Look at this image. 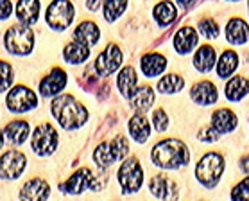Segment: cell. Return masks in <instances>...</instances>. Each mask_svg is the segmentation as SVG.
<instances>
[{"mask_svg": "<svg viewBox=\"0 0 249 201\" xmlns=\"http://www.w3.org/2000/svg\"><path fill=\"white\" fill-rule=\"evenodd\" d=\"M151 160L161 169H181L190 162V151L187 144L178 138L160 140L151 149Z\"/></svg>", "mask_w": 249, "mask_h": 201, "instance_id": "7a4b0ae2", "label": "cell"}, {"mask_svg": "<svg viewBox=\"0 0 249 201\" xmlns=\"http://www.w3.org/2000/svg\"><path fill=\"white\" fill-rule=\"evenodd\" d=\"M153 126L158 133L167 131V128H169V115L165 113V110H156L153 113Z\"/></svg>", "mask_w": 249, "mask_h": 201, "instance_id": "8d00e7d4", "label": "cell"}, {"mask_svg": "<svg viewBox=\"0 0 249 201\" xmlns=\"http://www.w3.org/2000/svg\"><path fill=\"white\" fill-rule=\"evenodd\" d=\"M122 61H124V54L120 51V47L117 43H109L104 51L97 56L95 63H93V69H95L97 75L101 77H108L113 72L122 67Z\"/></svg>", "mask_w": 249, "mask_h": 201, "instance_id": "30bf717a", "label": "cell"}, {"mask_svg": "<svg viewBox=\"0 0 249 201\" xmlns=\"http://www.w3.org/2000/svg\"><path fill=\"white\" fill-rule=\"evenodd\" d=\"M68 75L63 69H52L49 74L40 81V95L41 97H56L67 86Z\"/></svg>", "mask_w": 249, "mask_h": 201, "instance_id": "5bb4252c", "label": "cell"}, {"mask_svg": "<svg viewBox=\"0 0 249 201\" xmlns=\"http://www.w3.org/2000/svg\"><path fill=\"white\" fill-rule=\"evenodd\" d=\"M102 0H86V7L90 9V11H97L99 7H101Z\"/></svg>", "mask_w": 249, "mask_h": 201, "instance_id": "ab89813d", "label": "cell"}, {"mask_svg": "<svg viewBox=\"0 0 249 201\" xmlns=\"http://www.w3.org/2000/svg\"><path fill=\"white\" fill-rule=\"evenodd\" d=\"M240 59H238V54L235 51H224L219 57V61H215L217 65V75L221 79H228L235 74Z\"/></svg>", "mask_w": 249, "mask_h": 201, "instance_id": "f1b7e54d", "label": "cell"}, {"mask_svg": "<svg viewBox=\"0 0 249 201\" xmlns=\"http://www.w3.org/2000/svg\"><path fill=\"white\" fill-rule=\"evenodd\" d=\"M27 165V156L17 149L6 151L0 156V178L2 180H17L22 176Z\"/></svg>", "mask_w": 249, "mask_h": 201, "instance_id": "8fae6325", "label": "cell"}, {"mask_svg": "<svg viewBox=\"0 0 249 201\" xmlns=\"http://www.w3.org/2000/svg\"><path fill=\"white\" fill-rule=\"evenodd\" d=\"M2 146H4V131L0 129V147H2Z\"/></svg>", "mask_w": 249, "mask_h": 201, "instance_id": "7bdbcfd3", "label": "cell"}, {"mask_svg": "<svg viewBox=\"0 0 249 201\" xmlns=\"http://www.w3.org/2000/svg\"><path fill=\"white\" fill-rule=\"evenodd\" d=\"M75 9L70 0H52L45 13V20L54 31H65L74 22Z\"/></svg>", "mask_w": 249, "mask_h": 201, "instance_id": "52a82bcc", "label": "cell"}, {"mask_svg": "<svg viewBox=\"0 0 249 201\" xmlns=\"http://www.w3.org/2000/svg\"><path fill=\"white\" fill-rule=\"evenodd\" d=\"M149 192L160 201H178L179 187L167 174H156L149 182Z\"/></svg>", "mask_w": 249, "mask_h": 201, "instance_id": "7c38bea8", "label": "cell"}, {"mask_svg": "<svg viewBox=\"0 0 249 201\" xmlns=\"http://www.w3.org/2000/svg\"><path fill=\"white\" fill-rule=\"evenodd\" d=\"M129 153V144L124 135L115 137L111 142H102L99 144L93 151V162L101 169H108L119 160H124Z\"/></svg>", "mask_w": 249, "mask_h": 201, "instance_id": "277c9868", "label": "cell"}, {"mask_svg": "<svg viewBox=\"0 0 249 201\" xmlns=\"http://www.w3.org/2000/svg\"><path fill=\"white\" fill-rule=\"evenodd\" d=\"M11 11H13L11 0H0V20H6V18L11 17Z\"/></svg>", "mask_w": 249, "mask_h": 201, "instance_id": "f35d334b", "label": "cell"}, {"mask_svg": "<svg viewBox=\"0 0 249 201\" xmlns=\"http://www.w3.org/2000/svg\"><path fill=\"white\" fill-rule=\"evenodd\" d=\"M4 45L13 56H29L34 49V33L29 25H13L4 35Z\"/></svg>", "mask_w": 249, "mask_h": 201, "instance_id": "5b68a950", "label": "cell"}, {"mask_svg": "<svg viewBox=\"0 0 249 201\" xmlns=\"http://www.w3.org/2000/svg\"><path fill=\"white\" fill-rule=\"evenodd\" d=\"M15 81V72H13V67L7 61H2L0 59V93L7 92L9 86L13 85Z\"/></svg>", "mask_w": 249, "mask_h": 201, "instance_id": "e575fe53", "label": "cell"}, {"mask_svg": "<svg viewBox=\"0 0 249 201\" xmlns=\"http://www.w3.org/2000/svg\"><path fill=\"white\" fill-rule=\"evenodd\" d=\"M127 0H104V20L115 22L124 15Z\"/></svg>", "mask_w": 249, "mask_h": 201, "instance_id": "d6a6232c", "label": "cell"}, {"mask_svg": "<svg viewBox=\"0 0 249 201\" xmlns=\"http://www.w3.org/2000/svg\"><path fill=\"white\" fill-rule=\"evenodd\" d=\"M6 106L13 113H25L38 106V95L29 86H13L6 97Z\"/></svg>", "mask_w": 249, "mask_h": 201, "instance_id": "9c48e42d", "label": "cell"}, {"mask_svg": "<svg viewBox=\"0 0 249 201\" xmlns=\"http://www.w3.org/2000/svg\"><path fill=\"white\" fill-rule=\"evenodd\" d=\"M4 131V138H7V142L13 144V146H22L25 140H27L29 133H31V128H29L27 121H11L7 122L6 128L2 129Z\"/></svg>", "mask_w": 249, "mask_h": 201, "instance_id": "7402d4cb", "label": "cell"}, {"mask_svg": "<svg viewBox=\"0 0 249 201\" xmlns=\"http://www.w3.org/2000/svg\"><path fill=\"white\" fill-rule=\"evenodd\" d=\"M219 138H221V135H219L215 129H212V128H203V129H199V133H197V140L204 144L217 142Z\"/></svg>", "mask_w": 249, "mask_h": 201, "instance_id": "74e56055", "label": "cell"}, {"mask_svg": "<svg viewBox=\"0 0 249 201\" xmlns=\"http://www.w3.org/2000/svg\"><path fill=\"white\" fill-rule=\"evenodd\" d=\"M197 0H178V4L181 7H185V9H188V7H192L194 4H196Z\"/></svg>", "mask_w": 249, "mask_h": 201, "instance_id": "60d3db41", "label": "cell"}, {"mask_svg": "<svg viewBox=\"0 0 249 201\" xmlns=\"http://www.w3.org/2000/svg\"><path fill=\"white\" fill-rule=\"evenodd\" d=\"M136 85H138L136 70L133 67H124V69L120 70L119 77H117V86H119L120 93L125 99H129L133 95V92L136 90Z\"/></svg>", "mask_w": 249, "mask_h": 201, "instance_id": "f546056e", "label": "cell"}, {"mask_svg": "<svg viewBox=\"0 0 249 201\" xmlns=\"http://www.w3.org/2000/svg\"><path fill=\"white\" fill-rule=\"evenodd\" d=\"M131 106L140 113V111H145L154 104V90L149 85H142L136 86V90L133 92V95L129 97Z\"/></svg>", "mask_w": 249, "mask_h": 201, "instance_id": "4316f807", "label": "cell"}, {"mask_svg": "<svg viewBox=\"0 0 249 201\" xmlns=\"http://www.w3.org/2000/svg\"><path fill=\"white\" fill-rule=\"evenodd\" d=\"M51 196V185L43 178H33L20 190V201H47Z\"/></svg>", "mask_w": 249, "mask_h": 201, "instance_id": "9a60e30c", "label": "cell"}, {"mask_svg": "<svg viewBox=\"0 0 249 201\" xmlns=\"http://www.w3.org/2000/svg\"><path fill=\"white\" fill-rule=\"evenodd\" d=\"M240 165H242V172H244V174H248V156H242V160H240Z\"/></svg>", "mask_w": 249, "mask_h": 201, "instance_id": "b9f144b4", "label": "cell"}, {"mask_svg": "<svg viewBox=\"0 0 249 201\" xmlns=\"http://www.w3.org/2000/svg\"><path fill=\"white\" fill-rule=\"evenodd\" d=\"M129 135L133 137L136 144H145L151 137V126H149V121L145 115L136 113L129 119Z\"/></svg>", "mask_w": 249, "mask_h": 201, "instance_id": "603a6c76", "label": "cell"}, {"mask_svg": "<svg viewBox=\"0 0 249 201\" xmlns=\"http://www.w3.org/2000/svg\"><path fill=\"white\" fill-rule=\"evenodd\" d=\"M153 17L160 27H169L170 23L178 18V9L170 0H161L153 9Z\"/></svg>", "mask_w": 249, "mask_h": 201, "instance_id": "83f0119b", "label": "cell"}, {"mask_svg": "<svg viewBox=\"0 0 249 201\" xmlns=\"http://www.w3.org/2000/svg\"><path fill=\"white\" fill-rule=\"evenodd\" d=\"M190 97L194 99V103L199 106H210V104H215L219 92H217V86L212 81H201L197 85L192 86L190 90Z\"/></svg>", "mask_w": 249, "mask_h": 201, "instance_id": "2e32d148", "label": "cell"}, {"mask_svg": "<svg viewBox=\"0 0 249 201\" xmlns=\"http://www.w3.org/2000/svg\"><path fill=\"white\" fill-rule=\"evenodd\" d=\"M226 40L231 45L248 43V23L242 18H231L226 25Z\"/></svg>", "mask_w": 249, "mask_h": 201, "instance_id": "d4e9b609", "label": "cell"}, {"mask_svg": "<svg viewBox=\"0 0 249 201\" xmlns=\"http://www.w3.org/2000/svg\"><path fill=\"white\" fill-rule=\"evenodd\" d=\"M226 162L219 153H206L196 165V178L203 187L213 189L224 174Z\"/></svg>", "mask_w": 249, "mask_h": 201, "instance_id": "3957f363", "label": "cell"}, {"mask_svg": "<svg viewBox=\"0 0 249 201\" xmlns=\"http://www.w3.org/2000/svg\"><path fill=\"white\" fill-rule=\"evenodd\" d=\"M167 57L163 54H158V52H149L145 56H142L140 59V69L143 72V75L147 77H158L165 72L167 69Z\"/></svg>", "mask_w": 249, "mask_h": 201, "instance_id": "d6986e66", "label": "cell"}, {"mask_svg": "<svg viewBox=\"0 0 249 201\" xmlns=\"http://www.w3.org/2000/svg\"><path fill=\"white\" fill-rule=\"evenodd\" d=\"M93 180H95L93 172H91L88 167H81V169H77L65 183L59 185V189H61V192H65V194L77 196V194H83L86 189H90L91 183H93Z\"/></svg>", "mask_w": 249, "mask_h": 201, "instance_id": "4fadbf2b", "label": "cell"}, {"mask_svg": "<svg viewBox=\"0 0 249 201\" xmlns=\"http://www.w3.org/2000/svg\"><path fill=\"white\" fill-rule=\"evenodd\" d=\"M57 144H59V135L52 124L45 122L34 129L31 147L38 156H51L57 149Z\"/></svg>", "mask_w": 249, "mask_h": 201, "instance_id": "ba28073f", "label": "cell"}, {"mask_svg": "<svg viewBox=\"0 0 249 201\" xmlns=\"http://www.w3.org/2000/svg\"><path fill=\"white\" fill-rule=\"evenodd\" d=\"M224 95H226V99L231 101V103H240V101L248 95V77H244V75H235V77H231V79L228 81Z\"/></svg>", "mask_w": 249, "mask_h": 201, "instance_id": "4dcf8cb0", "label": "cell"}, {"mask_svg": "<svg viewBox=\"0 0 249 201\" xmlns=\"http://www.w3.org/2000/svg\"><path fill=\"white\" fill-rule=\"evenodd\" d=\"M74 38L77 41H81V43H85V45L93 47L97 45V41L101 40V29H99V25L95 22L86 20V22L79 23L74 29Z\"/></svg>", "mask_w": 249, "mask_h": 201, "instance_id": "cb8c5ba5", "label": "cell"}, {"mask_svg": "<svg viewBox=\"0 0 249 201\" xmlns=\"http://www.w3.org/2000/svg\"><path fill=\"white\" fill-rule=\"evenodd\" d=\"M117 178H119L120 189L124 194L138 192L143 183V169H142L140 160L127 158L122 162V165L119 167V172H117Z\"/></svg>", "mask_w": 249, "mask_h": 201, "instance_id": "8992f818", "label": "cell"}, {"mask_svg": "<svg viewBox=\"0 0 249 201\" xmlns=\"http://www.w3.org/2000/svg\"><path fill=\"white\" fill-rule=\"evenodd\" d=\"M197 41H199V36H197V31L194 27H181L178 33L174 35V49L178 54H188V52H192L196 47H197Z\"/></svg>", "mask_w": 249, "mask_h": 201, "instance_id": "e0dca14e", "label": "cell"}, {"mask_svg": "<svg viewBox=\"0 0 249 201\" xmlns=\"http://www.w3.org/2000/svg\"><path fill=\"white\" fill-rule=\"evenodd\" d=\"M231 2H237V0H231Z\"/></svg>", "mask_w": 249, "mask_h": 201, "instance_id": "ee69618b", "label": "cell"}, {"mask_svg": "<svg viewBox=\"0 0 249 201\" xmlns=\"http://www.w3.org/2000/svg\"><path fill=\"white\" fill-rule=\"evenodd\" d=\"M197 29H199V33H201L204 38H208V40H215L217 36L221 35L219 23H217L213 18H203V20H199Z\"/></svg>", "mask_w": 249, "mask_h": 201, "instance_id": "836d02e7", "label": "cell"}, {"mask_svg": "<svg viewBox=\"0 0 249 201\" xmlns=\"http://www.w3.org/2000/svg\"><path fill=\"white\" fill-rule=\"evenodd\" d=\"M88 57H90V47L85 45V43H81V41H77V40L67 43V47L63 49V59L70 65L85 63Z\"/></svg>", "mask_w": 249, "mask_h": 201, "instance_id": "484cf974", "label": "cell"}, {"mask_svg": "<svg viewBox=\"0 0 249 201\" xmlns=\"http://www.w3.org/2000/svg\"><path fill=\"white\" fill-rule=\"evenodd\" d=\"M17 18L22 25H33L40 18V0H18Z\"/></svg>", "mask_w": 249, "mask_h": 201, "instance_id": "44dd1931", "label": "cell"}, {"mask_svg": "<svg viewBox=\"0 0 249 201\" xmlns=\"http://www.w3.org/2000/svg\"><path fill=\"white\" fill-rule=\"evenodd\" d=\"M215 61H217V54H215V49L212 45H201L196 51L192 59L194 67H196V70H197L199 74H208L210 70L215 67Z\"/></svg>", "mask_w": 249, "mask_h": 201, "instance_id": "ffe728a7", "label": "cell"}, {"mask_svg": "<svg viewBox=\"0 0 249 201\" xmlns=\"http://www.w3.org/2000/svg\"><path fill=\"white\" fill-rule=\"evenodd\" d=\"M238 124V117L235 115V111L228 108H221L213 111L212 115V129H215L219 135L224 133H231Z\"/></svg>", "mask_w": 249, "mask_h": 201, "instance_id": "ac0fdd59", "label": "cell"}, {"mask_svg": "<svg viewBox=\"0 0 249 201\" xmlns=\"http://www.w3.org/2000/svg\"><path fill=\"white\" fill-rule=\"evenodd\" d=\"M248 178H244L231 189V201H249V187Z\"/></svg>", "mask_w": 249, "mask_h": 201, "instance_id": "d590c367", "label": "cell"}, {"mask_svg": "<svg viewBox=\"0 0 249 201\" xmlns=\"http://www.w3.org/2000/svg\"><path fill=\"white\" fill-rule=\"evenodd\" d=\"M51 111L63 129H79L88 121V110L70 93L56 95L51 103Z\"/></svg>", "mask_w": 249, "mask_h": 201, "instance_id": "6da1fadb", "label": "cell"}, {"mask_svg": "<svg viewBox=\"0 0 249 201\" xmlns=\"http://www.w3.org/2000/svg\"><path fill=\"white\" fill-rule=\"evenodd\" d=\"M183 86H185V79H183L179 74H167L163 75L161 79L158 81V88L161 93H178L183 90Z\"/></svg>", "mask_w": 249, "mask_h": 201, "instance_id": "1f68e13d", "label": "cell"}]
</instances>
